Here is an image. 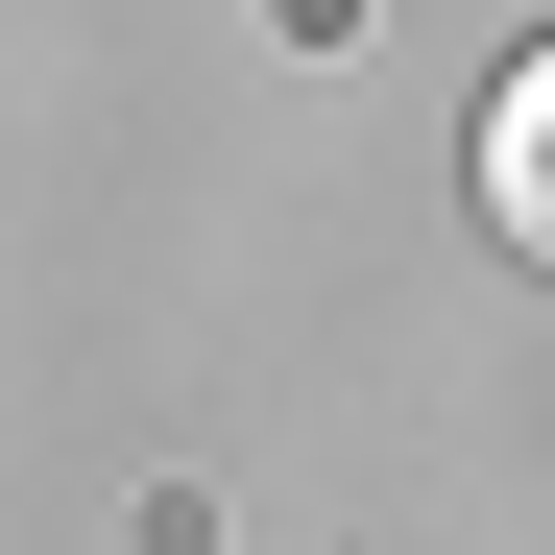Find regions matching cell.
Masks as SVG:
<instances>
[{"mask_svg":"<svg viewBox=\"0 0 555 555\" xmlns=\"http://www.w3.org/2000/svg\"><path fill=\"white\" fill-rule=\"evenodd\" d=\"M483 218H507V242L555 266V49H531L507 98H483Z\"/></svg>","mask_w":555,"mask_h":555,"instance_id":"obj_1","label":"cell"}]
</instances>
